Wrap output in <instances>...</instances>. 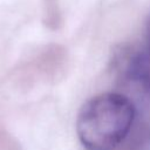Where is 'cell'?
<instances>
[{"instance_id":"obj_1","label":"cell","mask_w":150,"mask_h":150,"mask_svg":"<svg viewBox=\"0 0 150 150\" xmlns=\"http://www.w3.org/2000/svg\"><path fill=\"white\" fill-rule=\"evenodd\" d=\"M135 107L124 95L102 93L88 100L76 118V132L87 150H114L128 136Z\"/></svg>"},{"instance_id":"obj_2","label":"cell","mask_w":150,"mask_h":150,"mask_svg":"<svg viewBox=\"0 0 150 150\" xmlns=\"http://www.w3.org/2000/svg\"><path fill=\"white\" fill-rule=\"evenodd\" d=\"M123 69L129 80L150 88V50L146 47L129 54L124 61Z\"/></svg>"},{"instance_id":"obj_3","label":"cell","mask_w":150,"mask_h":150,"mask_svg":"<svg viewBox=\"0 0 150 150\" xmlns=\"http://www.w3.org/2000/svg\"><path fill=\"white\" fill-rule=\"evenodd\" d=\"M146 48L150 50V18L146 23Z\"/></svg>"}]
</instances>
